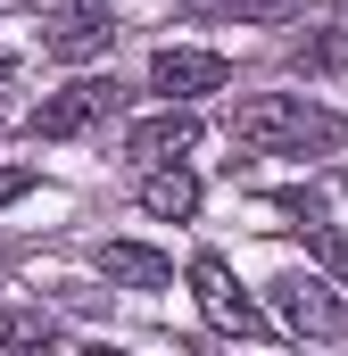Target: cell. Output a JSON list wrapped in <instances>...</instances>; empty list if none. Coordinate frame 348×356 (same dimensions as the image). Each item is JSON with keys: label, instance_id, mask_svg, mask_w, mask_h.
Instances as JSON below:
<instances>
[{"label": "cell", "instance_id": "cell-16", "mask_svg": "<svg viewBox=\"0 0 348 356\" xmlns=\"http://www.w3.org/2000/svg\"><path fill=\"white\" fill-rule=\"evenodd\" d=\"M0 116H8V108H0Z\"/></svg>", "mask_w": 348, "mask_h": 356}, {"label": "cell", "instance_id": "cell-4", "mask_svg": "<svg viewBox=\"0 0 348 356\" xmlns=\"http://www.w3.org/2000/svg\"><path fill=\"white\" fill-rule=\"evenodd\" d=\"M274 298H282V323H290V332H307V340H340V332H348L340 298H332L324 282H307V273L274 282Z\"/></svg>", "mask_w": 348, "mask_h": 356}, {"label": "cell", "instance_id": "cell-9", "mask_svg": "<svg viewBox=\"0 0 348 356\" xmlns=\"http://www.w3.org/2000/svg\"><path fill=\"white\" fill-rule=\"evenodd\" d=\"M100 273L125 282V290H166V282H174V257L141 249V241H108V249H100Z\"/></svg>", "mask_w": 348, "mask_h": 356}, {"label": "cell", "instance_id": "cell-14", "mask_svg": "<svg viewBox=\"0 0 348 356\" xmlns=\"http://www.w3.org/2000/svg\"><path fill=\"white\" fill-rule=\"evenodd\" d=\"M25 191H33V166H0V207H8V199H25Z\"/></svg>", "mask_w": 348, "mask_h": 356}, {"label": "cell", "instance_id": "cell-8", "mask_svg": "<svg viewBox=\"0 0 348 356\" xmlns=\"http://www.w3.org/2000/svg\"><path fill=\"white\" fill-rule=\"evenodd\" d=\"M141 207H150L158 224H182V216H199V175H191L182 158L150 166V175H141Z\"/></svg>", "mask_w": 348, "mask_h": 356}, {"label": "cell", "instance_id": "cell-2", "mask_svg": "<svg viewBox=\"0 0 348 356\" xmlns=\"http://www.w3.org/2000/svg\"><path fill=\"white\" fill-rule=\"evenodd\" d=\"M191 298L207 307L216 332H241V340H265V332H274L258 307H249V290H232V266H224V257H191Z\"/></svg>", "mask_w": 348, "mask_h": 356}, {"label": "cell", "instance_id": "cell-13", "mask_svg": "<svg viewBox=\"0 0 348 356\" xmlns=\"http://www.w3.org/2000/svg\"><path fill=\"white\" fill-rule=\"evenodd\" d=\"M299 8L307 0H216V17H249V25L258 17H299Z\"/></svg>", "mask_w": 348, "mask_h": 356}, {"label": "cell", "instance_id": "cell-5", "mask_svg": "<svg viewBox=\"0 0 348 356\" xmlns=\"http://www.w3.org/2000/svg\"><path fill=\"white\" fill-rule=\"evenodd\" d=\"M191 149H199V116H191V99H174L166 116H150V124L125 133V158H141V166H166V158H191Z\"/></svg>", "mask_w": 348, "mask_h": 356}, {"label": "cell", "instance_id": "cell-10", "mask_svg": "<svg viewBox=\"0 0 348 356\" xmlns=\"http://www.w3.org/2000/svg\"><path fill=\"white\" fill-rule=\"evenodd\" d=\"M58 323L50 315H0V348H50Z\"/></svg>", "mask_w": 348, "mask_h": 356}, {"label": "cell", "instance_id": "cell-12", "mask_svg": "<svg viewBox=\"0 0 348 356\" xmlns=\"http://www.w3.org/2000/svg\"><path fill=\"white\" fill-rule=\"evenodd\" d=\"M307 249H315V266H332V273L348 282V232H340V224H315V232H307Z\"/></svg>", "mask_w": 348, "mask_h": 356}, {"label": "cell", "instance_id": "cell-1", "mask_svg": "<svg viewBox=\"0 0 348 356\" xmlns=\"http://www.w3.org/2000/svg\"><path fill=\"white\" fill-rule=\"evenodd\" d=\"M232 141L258 149V158H299V149H332L340 141V116L307 108L299 91H249L232 108Z\"/></svg>", "mask_w": 348, "mask_h": 356}, {"label": "cell", "instance_id": "cell-11", "mask_svg": "<svg viewBox=\"0 0 348 356\" xmlns=\"http://www.w3.org/2000/svg\"><path fill=\"white\" fill-rule=\"evenodd\" d=\"M299 67H315V75L348 67V33H315V42H299Z\"/></svg>", "mask_w": 348, "mask_h": 356}, {"label": "cell", "instance_id": "cell-7", "mask_svg": "<svg viewBox=\"0 0 348 356\" xmlns=\"http://www.w3.org/2000/svg\"><path fill=\"white\" fill-rule=\"evenodd\" d=\"M224 75H232V67H224L216 50H158V58H150V83L166 91V99H199V91H224Z\"/></svg>", "mask_w": 348, "mask_h": 356}, {"label": "cell", "instance_id": "cell-3", "mask_svg": "<svg viewBox=\"0 0 348 356\" xmlns=\"http://www.w3.org/2000/svg\"><path fill=\"white\" fill-rule=\"evenodd\" d=\"M100 116H116V83H75V91H58V99L33 108V133H42V141H75Z\"/></svg>", "mask_w": 348, "mask_h": 356}, {"label": "cell", "instance_id": "cell-15", "mask_svg": "<svg viewBox=\"0 0 348 356\" xmlns=\"http://www.w3.org/2000/svg\"><path fill=\"white\" fill-rule=\"evenodd\" d=\"M0 75H8V58H0Z\"/></svg>", "mask_w": 348, "mask_h": 356}, {"label": "cell", "instance_id": "cell-6", "mask_svg": "<svg viewBox=\"0 0 348 356\" xmlns=\"http://www.w3.org/2000/svg\"><path fill=\"white\" fill-rule=\"evenodd\" d=\"M108 42H116V25H108L100 8H67V17H50V25H42V50H50V58H67V67L108 58Z\"/></svg>", "mask_w": 348, "mask_h": 356}]
</instances>
